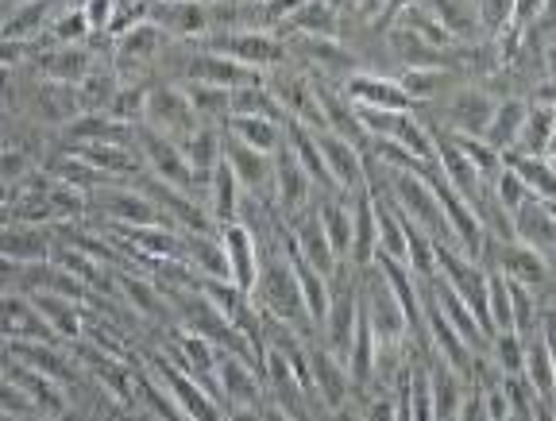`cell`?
Instances as JSON below:
<instances>
[{
    "mask_svg": "<svg viewBox=\"0 0 556 421\" xmlns=\"http://www.w3.org/2000/svg\"><path fill=\"white\" fill-rule=\"evenodd\" d=\"M278 240V237H275ZM252 302L260 306V314L275 317L282 326H290L294 333H309V314H305L302 290H298V279L290 271V259L282 252V244H270L267 255H260V279H255Z\"/></svg>",
    "mask_w": 556,
    "mask_h": 421,
    "instance_id": "cell-1",
    "label": "cell"
},
{
    "mask_svg": "<svg viewBox=\"0 0 556 421\" xmlns=\"http://www.w3.org/2000/svg\"><path fill=\"white\" fill-rule=\"evenodd\" d=\"M375 264V197L371 190L352 193V247H348V267L367 271Z\"/></svg>",
    "mask_w": 556,
    "mask_h": 421,
    "instance_id": "cell-28",
    "label": "cell"
},
{
    "mask_svg": "<svg viewBox=\"0 0 556 421\" xmlns=\"http://www.w3.org/2000/svg\"><path fill=\"white\" fill-rule=\"evenodd\" d=\"M0 421H16V418H9V413H0Z\"/></svg>",
    "mask_w": 556,
    "mask_h": 421,
    "instance_id": "cell-54",
    "label": "cell"
},
{
    "mask_svg": "<svg viewBox=\"0 0 556 421\" xmlns=\"http://www.w3.org/2000/svg\"><path fill=\"white\" fill-rule=\"evenodd\" d=\"M220 158H225L232 178L240 182L243 197H252V202H260V205H270V193H275V155L252 151L248 143L220 132Z\"/></svg>",
    "mask_w": 556,
    "mask_h": 421,
    "instance_id": "cell-11",
    "label": "cell"
},
{
    "mask_svg": "<svg viewBox=\"0 0 556 421\" xmlns=\"http://www.w3.org/2000/svg\"><path fill=\"white\" fill-rule=\"evenodd\" d=\"M421 4H426L429 16L448 31L456 47L483 43L486 39V27H483V16H479L476 0H421Z\"/></svg>",
    "mask_w": 556,
    "mask_h": 421,
    "instance_id": "cell-23",
    "label": "cell"
},
{
    "mask_svg": "<svg viewBox=\"0 0 556 421\" xmlns=\"http://www.w3.org/2000/svg\"><path fill=\"white\" fill-rule=\"evenodd\" d=\"M139 124H148V128H155L159 136H166L174 143H182L186 136H193L201 128L198 113L190 109L178 81H151L148 105H143V120Z\"/></svg>",
    "mask_w": 556,
    "mask_h": 421,
    "instance_id": "cell-9",
    "label": "cell"
},
{
    "mask_svg": "<svg viewBox=\"0 0 556 421\" xmlns=\"http://www.w3.org/2000/svg\"><path fill=\"white\" fill-rule=\"evenodd\" d=\"M24 101H27V113H31V120L59 124V128L81 113L74 86H62V81H47V78L39 81V86H31V93H27Z\"/></svg>",
    "mask_w": 556,
    "mask_h": 421,
    "instance_id": "cell-25",
    "label": "cell"
},
{
    "mask_svg": "<svg viewBox=\"0 0 556 421\" xmlns=\"http://www.w3.org/2000/svg\"><path fill=\"white\" fill-rule=\"evenodd\" d=\"M97 59L101 54H93L86 43L81 47H35V54L27 62H31V71L39 74V78L47 81H62V86H78V81H86L89 74H93Z\"/></svg>",
    "mask_w": 556,
    "mask_h": 421,
    "instance_id": "cell-18",
    "label": "cell"
},
{
    "mask_svg": "<svg viewBox=\"0 0 556 421\" xmlns=\"http://www.w3.org/2000/svg\"><path fill=\"white\" fill-rule=\"evenodd\" d=\"M526 109H530V105H526V97H498L495 113H491V124H486V136H483L486 148H495L498 155H503V151H510L514 143H518Z\"/></svg>",
    "mask_w": 556,
    "mask_h": 421,
    "instance_id": "cell-33",
    "label": "cell"
},
{
    "mask_svg": "<svg viewBox=\"0 0 556 421\" xmlns=\"http://www.w3.org/2000/svg\"><path fill=\"white\" fill-rule=\"evenodd\" d=\"M0 341H51V344H59V336L47 329V321L39 317V309L31 306L27 294L0 290Z\"/></svg>",
    "mask_w": 556,
    "mask_h": 421,
    "instance_id": "cell-21",
    "label": "cell"
},
{
    "mask_svg": "<svg viewBox=\"0 0 556 421\" xmlns=\"http://www.w3.org/2000/svg\"><path fill=\"white\" fill-rule=\"evenodd\" d=\"M151 368H155V379L166 386V391H170V398L178 403V410H182L190 421H225L228 418L225 406L208 395L198 379H190L182 368H178V363L166 360L163 352H159V356H151Z\"/></svg>",
    "mask_w": 556,
    "mask_h": 421,
    "instance_id": "cell-12",
    "label": "cell"
},
{
    "mask_svg": "<svg viewBox=\"0 0 556 421\" xmlns=\"http://www.w3.org/2000/svg\"><path fill=\"white\" fill-rule=\"evenodd\" d=\"M131 151L139 155V167L148 170V175L163 178L166 186L174 190H182L193 197V175H190V163H186L182 148L166 136H159L155 128L148 124H131Z\"/></svg>",
    "mask_w": 556,
    "mask_h": 421,
    "instance_id": "cell-7",
    "label": "cell"
},
{
    "mask_svg": "<svg viewBox=\"0 0 556 421\" xmlns=\"http://www.w3.org/2000/svg\"><path fill=\"white\" fill-rule=\"evenodd\" d=\"M394 78H399L402 93H406L417 109H426V105H433V101H441L448 89H456L464 81L460 74L444 71V66H426V71H399Z\"/></svg>",
    "mask_w": 556,
    "mask_h": 421,
    "instance_id": "cell-31",
    "label": "cell"
},
{
    "mask_svg": "<svg viewBox=\"0 0 556 421\" xmlns=\"http://www.w3.org/2000/svg\"><path fill=\"white\" fill-rule=\"evenodd\" d=\"M12 197H16V186L0 182V205H12Z\"/></svg>",
    "mask_w": 556,
    "mask_h": 421,
    "instance_id": "cell-53",
    "label": "cell"
},
{
    "mask_svg": "<svg viewBox=\"0 0 556 421\" xmlns=\"http://www.w3.org/2000/svg\"><path fill=\"white\" fill-rule=\"evenodd\" d=\"M530 105V101H526ZM553 105H530L526 109V120H521V132H518V143L510 151H526V155H548L553 151Z\"/></svg>",
    "mask_w": 556,
    "mask_h": 421,
    "instance_id": "cell-38",
    "label": "cell"
},
{
    "mask_svg": "<svg viewBox=\"0 0 556 421\" xmlns=\"http://www.w3.org/2000/svg\"><path fill=\"white\" fill-rule=\"evenodd\" d=\"M31 306L39 309V317L47 321L54 336L62 341H78L86 333V314H81V302H70V298H54V294H27Z\"/></svg>",
    "mask_w": 556,
    "mask_h": 421,
    "instance_id": "cell-32",
    "label": "cell"
},
{
    "mask_svg": "<svg viewBox=\"0 0 556 421\" xmlns=\"http://www.w3.org/2000/svg\"><path fill=\"white\" fill-rule=\"evenodd\" d=\"M344 97L356 109H387V113H417V105L402 93L399 78L382 71H356L340 81Z\"/></svg>",
    "mask_w": 556,
    "mask_h": 421,
    "instance_id": "cell-16",
    "label": "cell"
},
{
    "mask_svg": "<svg viewBox=\"0 0 556 421\" xmlns=\"http://www.w3.org/2000/svg\"><path fill=\"white\" fill-rule=\"evenodd\" d=\"M89 209H97L104 220H113L116 229H151V225L174 229L170 220H166V213L151 202L148 193H139L136 186L121 182V178L89 193Z\"/></svg>",
    "mask_w": 556,
    "mask_h": 421,
    "instance_id": "cell-6",
    "label": "cell"
},
{
    "mask_svg": "<svg viewBox=\"0 0 556 421\" xmlns=\"http://www.w3.org/2000/svg\"><path fill=\"white\" fill-rule=\"evenodd\" d=\"M260 421H290V418H287L282 410H278L275 403H263V406H260Z\"/></svg>",
    "mask_w": 556,
    "mask_h": 421,
    "instance_id": "cell-51",
    "label": "cell"
},
{
    "mask_svg": "<svg viewBox=\"0 0 556 421\" xmlns=\"http://www.w3.org/2000/svg\"><path fill=\"white\" fill-rule=\"evenodd\" d=\"M486 360L495 363L503 375H521V360H526V341H521L518 333H510V329H503V333H491V341H486Z\"/></svg>",
    "mask_w": 556,
    "mask_h": 421,
    "instance_id": "cell-41",
    "label": "cell"
},
{
    "mask_svg": "<svg viewBox=\"0 0 556 421\" xmlns=\"http://www.w3.org/2000/svg\"><path fill=\"white\" fill-rule=\"evenodd\" d=\"M340 20H344V12L332 0H309L282 27L290 36H340Z\"/></svg>",
    "mask_w": 556,
    "mask_h": 421,
    "instance_id": "cell-37",
    "label": "cell"
},
{
    "mask_svg": "<svg viewBox=\"0 0 556 421\" xmlns=\"http://www.w3.org/2000/svg\"><path fill=\"white\" fill-rule=\"evenodd\" d=\"M228 116H263V120H282V109H278L275 93L263 86H240L228 93Z\"/></svg>",
    "mask_w": 556,
    "mask_h": 421,
    "instance_id": "cell-39",
    "label": "cell"
},
{
    "mask_svg": "<svg viewBox=\"0 0 556 421\" xmlns=\"http://www.w3.org/2000/svg\"><path fill=\"white\" fill-rule=\"evenodd\" d=\"M510 240H521V244H530L533 252H541L545 259H553V244H556L553 202H545V197H526V202L510 213Z\"/></svg>",
    "mask_w": 556,
    "mask_h": 421,
    "instance_id": "cell-20",
    "label": "cell"
},
{
    "mask_svg": "<svg viewBox=\"0 0 556 421\" xmlns=\"http://www.w3.org/2000/svg\"><path fill=\"white\" fill-rule=\"evenodd\" d=\"M356 294H359V317L371 326L379 344H409V321L402 314V306L394 302L391 286L382 282L379 267L356 271Z\"/></svg>",
    "mask_w": 556,
    "mask_h": 421,
    "instance_id": "cell-4",
    "label": "cell"
},
{
    "mask_svg": "<svg viewBox=\"0 0 556 421\" xmlns=\"http://www.w3.org/2000/svg\"><path fill=\"white\" fill-rule=\"evenodd\" d=\"M186 267L205 279H228L225 244L217 232H186Z\"/></svg>",
    "mask_w": 556,
    "mask_h": 421,
    "instance_id": "cell-36",
    "label": "cell"
},
{
    "mask_svg": "<svg viewBox=\"0 0 556 421\" xmlns=\"http://www.w3.org/2000/svg\"><path fill=\"white\" fill-rule=\"evenodd\" d=\"M148 24H155L170 43H198L213 36V4L208 0H151Z\"/></svg>",
    "mask_w": 556,
    "mask_h": 421,
    "instance_id": "cell-10",
    "label": "cell"
},
{
    "mask_svg": "<svg viewBox=\"0 0 556 421\" xmlns=\"http://www.w3.org/2000/svg\"><path fill=\"white\" fill-rule=\"evenodd\" d=\"M81 12H86V20H89V31H93V36H104L109 24H113L116 0H81Z\"/></svg>",
    "mask_w": 556,
    "mask_h": 421,
    "instance_id": "cell-46",
    "label": "cell"
},
{
    "mask_svg": "<svg viewBox=\"0 0 556 421\" xmlns=\"http://www.w3.org/2000/svg\"><path fill=\"white\" fill-rule=\"evenodd\" d=\"M116 294L124 298V306H131L139 317H148V321H159V326H170L174 321V309L166 302L163 290H155V282L139 279L136 271H121L116 267Z\"/></svg>",
    "mask_w": 556,
    "mask_h": 421,
    "instance_id": "cell-26",
    "label": "cell"
},
{
    "mask_svg": "<svg viewBox=\"0 0 556 421\" xmlns=\"http://www.w3.org/2000/svg\"><path fill=\"white\" fill-rule=\"evenodd\" d=\"M313 205H317V220H321L325 240H329L337 264L344 267L348 247H352V197H344V193H317Z\"/></svg>",
    "mask_w": 556,
    "mask_h": 421,
    "instance_id": "cell-27",
    "label": "cell"
},
{
    "mask_svg": "<svg viewBox=\"0 0 556 421\" xmlns=\"http://www.w3.org/2000/svg\"><path fill=\"white\" fill-rule=\"evenodd\" d=\"M479 4V16H483V27H486V39L498 36L506 24H510V9L514 0H476Z\"/></svg>",
    "mask_w": 556,
    "mask_h": 421,
    "instance_id": "cell-45",
    "label": "cell"
},
{
    "mask_svg": "<svg viewBox=\"0 0 556 421\" xmlns=\"http://www.w3.org/2000/svg\"><path fill=\"white\" fill-rule=\"evenodd\" d=\"M54 252V232L35 229V225H9L0 229V259H9L16 267L27 264H47Z\"/></svg>",
    "mask_w": 556,
    "mask_h": 421,
    "instance_id": "cell-24",
    "label": "cell"
},
{
    "mask_svg": "<svg viewBox=\"0 0 556 421\" xmlns=\"http://www.w3.org/2000/svg\"><path fill=\"white\" fill-rule=\"evenodd\" d=\"M225 421H260V410H228Z\"/></svg>",
    "mask_w": 556,
    "mask_h": 421,
    "instance_id": "cell-52",
    "label": "cell"
},
{
    "mask_svg": "<svg viewBox=\"0 0 556 421\" xmlns=\"http://www.w3.org/2000/svg\"><path fill=\"white\" fill-rule=\"evenodd\" d=\"M359 124H364L367 140H387L399 143L402 151L417 155L421 163H433V132L421 120V113H387V109H356Z\"/></svg>",
    "mask_w": 556,
    "mask_h": 421,
    "instance_id": "cell-8",
    "label": "cell"
},
{
    "mask_svg": "<svg viewBox=\"0 0 556 421\" xmlns=\"http://www.w3.org/2000/svg\"><path fill=\"white\" fill-rule=\"evenodd\" d=\"M31 54H35L31 43H16V39L0 36V71H16V66H24Z\"/></svg>",
    "mask_w": 556,
    "mask_h": 421,
    "instance_id": "cell-47",
    "label": "cell"
},
{
    "mask_svg": "<svg viewBox=\"0 0 556 421\" xmlns=\"http://www.w3.org/2000/svg\"><path fill=\"white\" fill-rule=\"evenodd\" d=\"M198 47L220 54V59H232L240 66H252L260 74H270L278 66H287V43L275 31H260V27H240V31H217V36L198 39Z\"/></svg>",
    "mask_w": 556,
    "mask_h": 421,
    "instance_id": "cell-3",
    "label": "cell"
},
{
    "mask_svg": "<svg viewBox=\"0 0 556 421\" xmlns=\"http://www.w3.org/2000/svg\"><path fill=\"white\" fill-rule=\"evenodd\" d=\"M213 348H217V344H213ZM217 391H220L225 410H260L263 395H267L260 368L225 348H217Z\"/></svg>",
    "mask_w": 556,
    "mask_h": 421,
    "instance_id": "cell-13",
    "label": "cell"
},
{
    "mask_svg": "<svg viewBox=\"0 0 556 421\" xmlns=\"http://www.w3.org/2000/svg\"><path fill=\"white\" fill-rule=\"evenodd\" d=\"M182 93L190 101V109L198 113L201 124H225L228 120V93L232 89H217V86H198V81H182Z\"/></svg>",
    "mask_w": 556,
    "mask_h": 421,
    "instance_id": "cell-40",
    "label": "cell"
},
{
    "mask_svg": "<svg viewBox=\"0 0 556 421\" xmlns=\"http://www.w3.org/2000/svg\"><path fill=\"white\" fill-rule=\"evenodd\" d=\"M503 170H510L533 197H545L553 202L556 197V170H553V158L548 155H526V151H503Z\"/></svg>",
    "mask_w": 556,
    "mask_h": 421,
    "instance_id": "cell-30",
    "label": "cell"
},
{
    "mask_svg": "<svg viewBox=\"0 0 556 421\" xmlns=\"http://www.w3.org/2000/svg\"><path fill=\"white\" fill-rule=\"evenodd\" d=\"M220 244H225V259H228V282L243 294H252L255 279H260V232L252 225H243V220H228L217 229Z\"/></svg>",
    "mask_w": 556,
    "mask_h": 421,
    "instance_id": "cell-14",
    "label": "cell"
},
{
    "mask_svg": "<svg viewBox=\"0 0 556 421\" xmlns=\"http://www.w3.org/2000/svg\"><path fill=\"white\" fill-rule=\"evenodd\" d=\"M460 421H491V413H486V406H483V395H479L471 383H468V395H464V406H460Z\"/></svg>",
    "mask_w": 556,
    "mask_h": 421,
    "instance_id": "cell-49",
    "label": "cell"
},
{
    "mask_svg": "<svg viewBox=\"0 0 556 421\" xmlns=\"http://www.w3.org/2000/svg\"><path fill=\"white\" fill-rule=\"evenodd\" d=\"M35 170V158L20 148H0V182L20 186Z\"/></svg>",
    "mask_w": 556,
    "mask_h": 421,
    "instance_id": "cell-44",
    "label": "cell"
},
{
    "mask_svg": "<svg viewBox=\"0 0 556 421\" xmlns=\"http://www.w3.org/2000/svg\"><path fill=\"white\" fill-rule=\"evenodd\" d=\"M491 113H495V97L486 93L476 81H460L456 89L433 101V132L444 136H471V140H483L486 124H491Z\"/></svg>",
    "mask_w": 556,
    "mask_h": 421,
    "instance_id": "cell-2",
    "label": "cell"
},
{
    "mask_svg": "<svg viewBox=\"0 0 556 421\" xmlns=\"http://www.w3.org/2000/svg\"><path fill=\"white\" fill-rule=\"evenodd\" d=\"M282 43H287V59H302L305 74L313 78L344 81L348 74L367 71L356 47H348L337 36H287Z\"/></svg>",
    "mask_w": 556,
    "mask_h": 421,
    "instance_id": "cell-5",
    "label": "cell"
},
{
    "mask_svg": "<svg viewBox=\"0 0 556 421\" xmlns=\"http://www.w3.org/2000/svg\"><path fill=\"white\" fill-rule=\"evenodd\" d=\"M305 360H309V383H313V398L321 410H340V406L352 403V379L340 356H332L329 348H321L317 341L305 344Z\"/></svg>",
    "mask_w": 556,
    "mask_h": 421,
    "instance_id": "cell-15",
    "label": "cell"
},
{
    "mask_svg": "<svg viewBox=\"0 0 556 421\" xmlns=\"http://www.w3.org/2000/svg\"><path fill=\"white\" fill-rule=\"evenodd\" d=\"M0 344H4V352H9L12 360L31 368L35 375L51 379V383L74 386V379H78L74 360L62 352V344H51V341H0Z\"/></svg>",
    "mask_w": 556,
    "mask_h": 421,
    "instance_id": "cell-19",
    "label": "cell"
},
{
    "mask_svg": "<svg viewBox=\"0 0 556 421\" xmlns=\"http://www.w3.org/2000/svg\"><path fill=\"white\" fill-rule=\"evenodd\" d=\"M220 132H228L232 140L248 143L252 151L275 155L282 148V120H263V116H228L220 124Z\"/></svg>",
    "mask_w": 556,
    "mask_h": 421,
    "instance_id": "cell-35",
    "label": "cell"
},
{
    "mask_svg": "<svg viewBox=\"0 0 556 421\" xmlns=\"http://www.w3.org/2000/svg\"><path fill=\"white\" fill-rule=\"evenodd\" d=\"M0 413H9V418H16V421H35V418H39L31 395H27L24 386H20L4 368H0Z\"/></svg>",
    "mask_w": 556,
    "mask_h": 421,
    "instance_id": "cell-42",
    "label": "cell"
},
{
    "mask_svg": "<svg viewBox=\"0 0 556 421\" xmlns=\"http://www.w3.org/2000/svg\"><path fill=\"white\" fill-rule=\"evenodd\" d=\"M548 4L553 0H514V9H510V27H526V24H533V20L541 16V12H548Z\"/></svg>",
    "mask_w": 556,
    "mask_h": 421,
    "instance_id": "cell-48",
    "label": "cell"
},
{
    "mask_svg": "<svg viewBox=\"0 0 556 421\" xmlns=\"http://www.w3.org/2000/svg\"><path fill=\"white\" fill-rule=\"evenodd\" d=\"M313 182L302 167H298V158L290 155L287 148L275 151V193H270V205H278L282 220H290L294 213H302L305 205H313Z\"/></svg>",
    "mask_w": 556,
    "mask_h": 421,
    "instance_id": "cell-22",
    "label": "cell"
},
{
    "mask_svg": "<svg viewBox=\"0 0 556 421\" xmlns=\"http://www.w3.org/2000/svg\"><path fill=\"white\" fill-rule=\"evenodd\" d=\"M240 202H243L240 182H236L228 163L220 158L217 167H213V178H208V197H205V209L208 217L217 220V229L228 225V220H240Z\"/></svg>",
    "mask_w": 556,
    "mask_h": 421,
    "instance_id": "cell-34",
    "label": "cell"
},
{
    "mask_svg": "<svg viewBox=\"0 0 556 421\" xmlns=\"http://www.w3.org/2000/svg\"><path fill=\"white\" fill-rule=\"evenodd\" d=\"M452 140H456V148H460L464 155H468V163L479 170V178H483V182H491V178L503 170V158H498V151L486 148L483 140H471V136H452Z\"/></svg>",
    "mask_w": 556,
    "mask_h": 421,
    "instance_id": "cell-43",
    "label": "cell"
},
{
    "mask_svg": "<svg viewBox=\"0 0 556 421\" xmlns=\"http://www.w3.org/2000/svg\"><path fill=\"white\" fill-rule=\"evenodd\" d=\"M317 148H321V163L329 170V182L337 193L352 197L367 186V158L356 143L340 140L337 132H317Z\"/></svg>",
    "mask_w": 556,
    "mask_h": 421,
    "instance_id": "cell-17",
    "label": "cell"
},
{
    "mask_svg": "<svg viewBox=\"0 0 556 421\" xmlns=\"http://www.w3.org/2000/svg\"><path fill=\"white\" fill-rule=\"evenodd\" d=\"M321 421H359V413L352 410V403H348V406H340V410H325Z\"/></svg>",
    "mask_w": 556,
    "mask_h": 421,
    "instance_id": "cell-50",
    "label": "cell"
},
{
    "mask_svg": "<svg viewBox=\"0 0 556 421\" xmlns=\"http://www.w3.org/2000/svg\"><path fill=\"white\" fill-rule=\"evenodd\" d=\"M78 356H81V363H89L86 368L89 375L113 395V403H121V406L136 403V375H131V368H124V360L104 356L101 348H78Z\"/></svg>",
    "mask_w": 556,
    "mask_h": 421,
    "instance_id": "cell-29",
    "label": "cell"
}]
</instances>
